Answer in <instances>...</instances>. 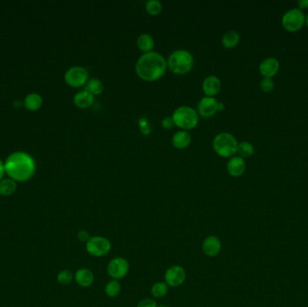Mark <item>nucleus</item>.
<instances>
[{
    "instance_id": "obj_1",
    "label": "nucleus",
    "mask_w": 308,
    "mask_h": 307,
    "mask_svg": "<svg viewBox=\"0 0 308 307\" xmlns=\"http://www.w3.org/2000/svg\"><path fill=\"white\" fill-rule=\"evenodd\" d=\"M167 68V60L153 51L142 53L135 63L137 75L145 81H155L162 78Z\"/></svg>"
},
{
    "instance_id": "obj_2",
    "label": "nucleus",
    "mask_w": 308,
    "mask_h": 307,
    "mask_svg": "<svg viewBox=\"0 0 308 307\" xmlns=\"http://www.w3.org/2000/svg\"><path fill=\"white\" fill-rule=\"evenodd\" d=\"M5 171L16 182L27 181L35 172V161L26 152H14L5 162Z\"/></svg>"
},
{
    "instance_id": "obj_3",
    "label": "nucleus",
    "mask_w": 308,
    "mask_h": 307,
    "mask_svg": "<svg viewBox=\"0 0 308 307\" xmlns=\"http://www.w3.org/2000/svg\"><path fill=\"white\" fill-rule=\"evenodd\" d=\"M194 62L195 61L191 52L185 49H178L171 52L167 64L173 73L183 75L192 69Z\"/></svg>"
},
{
    "instance_id": "obj_4",
    "label": "nucleus",
    "mask_w": 308,
    "mask_h": 307,
    "mask_svg": "<svg viewBox=\"0 0 308 307\" xmlns=\"http://www.w3.org/2000/svg\"><path fill=\"white\" fill-rule=\"evenodd\" d=\"M171 117L176 126L186 131L195 128L199 121L197 110L188 106L179 107L174 110Z\"/></svg>"
},
{
    "instance_id": "obj_5",
    "label": "nucleus",
    "mask_w": 308,
    "mask_h": 307,
    "mask_svg": "<svg viewBox=\"0 0 308 307\" xmlns=\"http://www.w3.org/2000/svg\"><path fill=\"white\" fill-rule=\"evenodd\" d=\"M238 142L235 135L222 132L214 136L213 140V147L215 152L223 158H231L235 156L237 152Z\"/></svg>"
},
{
    "instance_id": "obj_6",
    "label": "nucleus",
    "mask_w": 308,
    "mask_h": 307,
    "mask_svg": "<svg viewBox=\"0 0 308 307\" xmlns=\"http://www.w3.org/2000/svg\"><path fill=\"white\" fill-rule=\"evenodd\" d=\"M305 16L299 9H292L287 10L283 15L281 19L283 28L289 33L299 32L304 26Z\"/></svg>"
},
{
    "instance_id": "obj_7",
    "label": "nucleus",
    "mask_w": 308,
    "mask_h": 307,
    "mask_svg": "<svg viewBox=\"0 0 308 307\" xmlns=\"http://www.w3.org/2000/svg\"><path fill=\"white\" fill-rule=\"evenodd\" d=\"M111 242L103 236H92L86 243L87 252L96 258L107 255L111 251Z\"/></svg>"
},
{
    "instance_id": "obj_8",
    "label": "nucleus",
    "mask_w": 308,
    "mask_h": 307,
    "mask_svg": "<svg viewBox=\"0 0 308 307\" xmlns=\"http://www.w3.org/2000/svg\"><path fill=\"white\" fill-rule=\"evenodd\" d=\"M64 79L70 87H82L89 80V71L82 66H74L65 72Z\"/></svg>"
},
{
    "instance_id": "obj_9",
    "label": "nucleus",
    "mask_w": 308,
    "mask_h": 307,
    "mask_svg": "<svg viewBox=\"0 0 308 307\" xmlns=\"http://www.w3.org/2000/svg\"><path fill=\"white\" fill-rule=\"evenodd\" d=\"M130 269L127 260H125L123 257H116L112 259L109 263L107 264V271L108 276L112 279L120 280L126 277Z\"/></svg>"
},
{
    "instance_id": "obj_10",
    "label": "nucleus",
    "mask_w": 308,
    "mask_h": 307,
    "mask_svg": "<svg viewBox=\"0 0 308 307\" xmlns=\"http://www.w3.org/2000/svg\"><path fill=\"white\" fill-rule=\"evenodd\" d=\"M187 278V273L183 267L180 265L171 266L168 268L164 275L165 283L171 287H179L184 284Z\"/></svg>"
},
{
    "instance_id": "obj_11",
    "label": "nucleus",
    "mask_w": 308,
    "mask_h": 307,
    "mask_svg": "<svg viewBox=\"0 0 308 307\" xmlns=\"http://www.w3.org/2000/svg\"><path fill=\"white\" fill-rule=\"evenodd\" d=\"M219 111V101L214 96L205 95L197 104V113L203 117H211Z\"/></svg>"
},
{
    "instance_id": "obj_12",
    "label": "nucleus",
    "mask_w": 308,
    "mask_h": 307,
    "mask_svg": "<svg viewBox=\"0 0 308 307\" xmlns=\"http://www.w3.org/2000/svg\"><path fill=\"white\" fill-rule=\"evenodd\" d=\"M222 250L221 240L214 235H210L204 240L202 243V251L205 256L209 258H214L218 255Z\"/></svg>"
},
{
    "instance_id": "obj_13",
    "label": "nucleus",
    "mask_w": 308,
    "mask_h": 307,
    "mask_svg": "<svg viewBox=\"0 0 308 307\" xmlns=\"http://www.w3.org/2000/svg\"><path fill=\"white\" fill-rule=\"evenodd\" d=\"M279 68V61L276 58L269 57L261 61L259 66V70L263 78H272L278 74Z\"/></svg>"
},
{
    "instance_id": "obj_14",
    "label": "nucleus",
    "mask_w": 308,
    "mask_h": 307,
    "mask_svg": "<svg viewBox=\"0 0 308 307\" xmlns=\"http://www.w3.org/2000/svg\"><path fill=\"white\" fill-rule=\"evenodd\" d=\"M226 169L232 177H241L246 170L245 160L238 155L233 156L227 161Z\"/></svg>"
},
{
    "instance_id": "obj_15",
    "label": "nucleus",
    "mask_w": 308,
    "mask_h": 307,
    "mask_svg": "<svg viewBox=\"0 0 308 307\" xmlns=\"http://www.w3.org/2000/svg\"><path fill=\"white\" fill-rule=\"evenodd\" d=\"M221 80L215 75H209L203 80L202 89L205 95L208 96H214L218 94L221 89Z\"/></svg>"
},
{
    "instance_id": "obj_16",
    "label": "nucleus",
    "mask_w": 308,
    "mask_h": 307,
    "mask_svg": "<svg viewBox=\"0 0 308 307\" xmlns=\"http://www.w3.org/2000/svg\"><path fill=\"white\" fill-rule=\"evenodd\" d=\"M74 279L80 286L90 287L94 283V274L90 270V268H80L75 273Z\"/></svg>"
},
{
    "instance_id": "obj_17",
    "label": "nucleus",
    "mask_w": 308,
    "mask_h": 307,
    "mask_svg": "<svg viewBox=\"0 0 308 307\" xmlns=\"http://www.w3.org/2000/svg\"><path fill=\"white\" fill-rule=\"evenodd\" d=\"M95 101V95L90 92L86 90H81L77 92L73 96V102L79 109H85L91 107Z\"/></svg>"
},
{
    "instance_id": "obj_18",
    "label": "nucleus",
    "mask_w": 308,
    "mask_h": 307,
    "mask_svg": "<svg viewBox=\"0 0 308 307\" xmlns=\"http://www.w3.org/2000/svg\"><path fill=\"white\" fill-rule=\"evenodd\" d=\"M171 143L174 147L184 149L191 143V134L188 131L180 130L176 132L171 138Z\"/></svg>"
},
{
    "instance_id": "obj_19",
    "label": "nucleus",
    "mask_w": 308,
    "mask_h": 307,
    "mask_svg": "<svg viewBox=\"0 0 308 307\" xmlns=\"http://www.w3.org/2000/svg\"><path fill=\"white\" fill-rule=\"evenodd\" d=\"M136 44L138 48L144 53V52H149L152 51L154 45H155V41H154L152 35L144 33V34H141L138 36Z\"/></svg>"
},
{
    "instance_id": "obj_20",
    "label": "nucleus",
    "mask_w": 308,
    "mask_h": 307,
    "mask_svg": "<svg viewBox=\"0 0 308 307\" xmlns=\"http://www.w3.org/2000/svg\"><path fill=\"white\" fill-rule=\"evenodd\" d=\"M240 39V35L236 31H227L222 36V44L224 47L231 49L238 45Z\"/></svg>"
},
{
    "instance_id": "obj_21",
    "label": "nucleus",
    "mask_w": 308,
    "mask_h": 307,
    "mask_svg": "<svg viewBox=\"0 0 308 307\" xmlns=\"http://www.w3.org/2000/svg\"><path fill=\"white\" fill-rule=\"evenodd\" d=\"M43 105V97L39 94L32 93L27 95L25 99V107L29 111H36L41 109Z\"/></svg>"
},
{
    "instance_id": "obj_22",
    "label": "nucleus",
    "mask_w": 308,
    "mask_h": 307,
    "mask_svg": "<svg viewBox=\"0 0 308 307\" xmlns=\"http://www.w3.org/2000/svg\"><path fill=\"white\" fill-rule=\"evenodd\" d=\"M17 182L12 178H5L0 181V195L10 196L17 190Z\"/></svg>"
},
{
    "instance_id": "obj_23",
    "label": "nucleus",
    "mask_w": 308,
    "mask_h": 307,
    "mask_svg": "<svg viewBox=\"0 0 308 307\" xmlns=\"http://www.w3.org/2000/svg\"><path fill=\"white\" fill-rule=\"evenodd\" d=\"M85 89L92 95H100L104 90V85L99 78H91L86 83Z\"/></svg>"
},
{
    "instance_id": "obj_24",
    "label": "nucleus",
    "mask_w": 308,
    "mask_h": 307,
    "mask_svg": "<svg viewBox=\"0 0 308 307\" xmlns=\"http://www.w3.org/2000/svg\"><path fill=\"white\" fill-rule=\"evenodd\" d=\"M254 152H255V149H254L253 143L247 142V141H244V142L238 143L236 153L240 157H242L244 159L250 158V157H252L254 154Z\"/></svg>"
},
{
    "instance_id": "obj_25",
    "label": "nucleus",
    "mask_w": 308,
    "mask_h": 307,
    "mask_svg": "<svg viewBox=\"0 0 308 307\" xmlns=\"http://www.w3.org/2000/svg\"><path fill=\"white\" fill-rule=\"evenodd\" d=\"M169 287L170 286L165 282H156L151 286L150 293L155 298H163L167 295Z\"/></svg>"
},
{
    "instance_id": "obj_26",
    "label": "nucleus",
    "mask_w": 308,
    "mask_h": 307,
    "mask_svg": "<svg viewBox=\"0 0 308 307\" xmlns=\"http://www.w3.org/2000/svg\"><path fill=\"white\" fill-rule=\"evenodd\" d=\"M121 290H122V287H121L119 280H116V279L109 280L105 286V293L107 294V296L111 297V298L119 295Z\"/></svg>"
},
{
    "instance_id": "obj_27",
    "label": "nucleus",
    "mask_w": 308,
    "mask_h": 307,
    "mask_svg": "<svg viewBox=\"0 0 308 307\" xmlns=\"http://www.w3.org/2000/svg\"><path fill=\"white\" fill-rule=\"evenodd\" d=\"M146 11L151 16H157L163 9V4L159 0H148L145 4Z\"/></svg>"
},
{
    "instance_id": "obj_28",
    "label": "nucleus",
    "mask_w": 308,
    "mask_h": 307,
    "mask_svg": "<svg viewBox=\"0 0 308 307\" xmlns=\"http://www.w3.org/2000/svg\"><path fill=\"white\" fill-rule=\"evenodd\" d=\"M74 279V275L70 270L63 269L57 275V281L59 284L62 285H68L71 284Z\"/></svg>"
},
{
    "instance_id": "obj_29",
    "label": "nucleus",
    "mask_w": 308,
    "mask_h": 307,
    "mask_svg": "<svg viewBox=\"0 0 308 307\" xmlns=\"http://www.w3.org/2000/svg\"><path fill=\"white\" fill-rule=\"evenodd\" d=\"M261 90L263 91L264 93H270L271 91L274 89V81L272 80V78H263V79L261 80Z\"/></svg>"
},
{
    "instance_id": "obj_30",
    "label": "nucleus",
    "mask_w": 308,
    "mask_h": 307,
    "mask_svg": "<svg viewBox=\"0 0 308 307\" xmlns=\"http://www.w3.org/2000/svg\"><path fill=\"white\" fill-rule=\"evenodd\" d=\"M139 126L141 132L143 134H149L151 132V127H150V123L148 121V119H146L145 117H141L139 119Z\"/></svg>"
},
{
    "instance_id": "obj_31",
    "label": "nucleus",
    "mask_w": 308,
    "mask_h": 307,
    "mask_svg": "<svg viewBox=\"0 0 308 307\" xmlns=\"http://www.w3.org/2000/svg\"><path fill=\"white\" fill-rule=\"evenodd\" d=\"M136 307H158V304L153 299H143L137 304Z\"/></svg>"
},
{
    "instance_id": "obj_32",
    "label": "nucleus",
    "mask_w": 308,
    "mask_h": 307,
    "mask_svg": "<svg viewBox=\"0 0 308 307\" xmlns=\"http://www.w3.org/2000/svg\"><path fill=\"white\" fill-rule=\"evenodd\" d=\"M77 238L80 242L87 243L90 239V233L86 230H81L77 234Z\"/></svg>"
},
{
    "instance_id": "obj_33",
    "label": "nucleus",
    "mask_w": 308,
    "mask_h": 307,
    "mask_svg": "<svg viewBox=\"0 0 308 307\" xmlns=\"http://www.w3.org/2000/svg\"><path fill=\"white\" fill-rule=\"evenodd\" d=\"M174 121L172 119V117H166L162 120V126L166 129H171L174 126Z\"/></svg>"
},
{
    "instance_id": "obj_34",
    "label": "nucleus",
    "mask_w": 308,
    "mask_h": 307,
    "mask_svg": "<svg viewBox=\"0 0 308 307\" xmlns=\"http://www.w3.org/2000/svg\"><path fill=\"white\" fill-rule=\"evenodd\" d=\"M298 8L297 9H299L300 10H304V9H308V0H299L298 1Z\"/></svg>"
},
{
    "instance_id": "obj_35",
    "label": "nucleus",
    "mask_w": 308,
    "mask_h": 307,
    "mask_svg": "<svg viewBox=\"0 0 308 307\" xmlns=\"http://www.w3.org/2000/svg\"><path fill=\"white\" fill-rule=\"evenodd\" d=\"M5 173H6V171H5V164L0 160V181L2 180V178L4 177Z\"/></svg>"
},
{
    "instance_id": "obj_36",
    "label": "nucleus",
    "mask_w": 308,
    "mask_h": 307,
    "mask_svg": "<svg viewBox=\"0 0 308 307\" xmlns=\"http://www.w3.org/2000/svg\"><path fill=\"white\" fill-rule=\"evenodd\" d=\"M223 109H224V104L221 101H219V111H222Z\"/></svg>"
},
{
    "instance_id": "obj_37",
    "label": "nucleus",
    "mask_w": 308,
    "mask_h": 307,
    "mask_svg": "<svg viewBox=\"0 0 308 307\" xmlns=\"http://www.w3.org/2000/svg\"><path fill=\"white\" fill-rule=\"evenodd\" d=\"M304 25L308 27V15L305 16V23H304Z\"/></svg>"
},
{
    "instance_id": "obj_38",
    "label": "nucleus",
    "mask_w": 308,
    "mask_h": 307,
    "mask_svg": "<svg viewBox=\"0 0 308 307\" xmlns=\"http://www.w3.org/2000/svg\"><path fill=\"white\" fill-rule=\"evenodd\" d=\"M158 307H170V306H168V305H161V306H158Z\"/></svg>"
}]
</instances>
